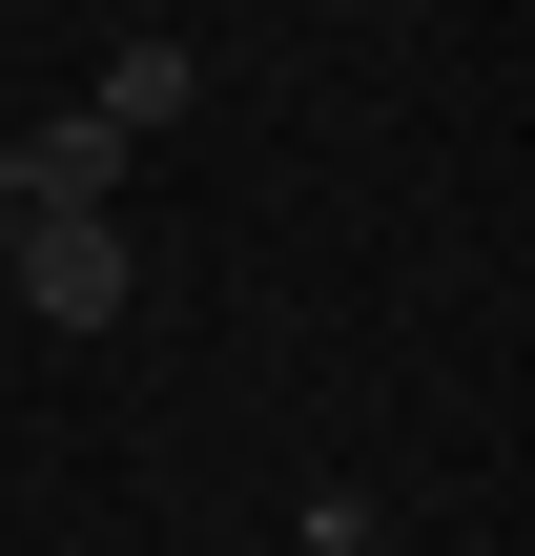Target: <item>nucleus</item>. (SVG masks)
<instances>
[{"label": "nucleus", "mask_w": 535, "mask_h": 556, "mask_svg": "<svg viewBox=\"0 0 535 556\" xmlns=\"http://www.w3.org/2000/svg\"><path fill=\"white\" fill-rule=\"evenodd\" d=\"M0 144H21V206H124V165H144V144L82 124V103H62V124H0Z\"/></svg>", "instance_id": "obj_2"}, {"label": "nucleus", "mask_w": 535, "mask_h": 556, "mask_svg": "<svg viewBox=\"0 0 535 556\" xmlns=\"http://www.w3.org/2000/svg\"><path fill=\"white\" fill-rule=\"evenodd\" d=\"M186 83H206L186 41H124V62L82 83V124H124V144H165V124H186Z\"/></svg>", "instance_id": "obj_3"}, {"label": "nucleus", "mask_w": 535, "mask_h": 556, "mask_svg": "<svg viewBox=\"0 0 535 556\" xmlns=\"http://www.w3.org/2000/svg\"><path fill=\"white\" fill-rule=\"evenodd\" d=\"M124 289H144L124 206H21V309L41 330H124Z\"/></svg>", "instance_id": "obj_1"}, {"label": "nucleus", "mask_w": 535, "mask_h": 556, "mask_svg": "<svg viewBox=\"0 0 535 556\" xmlns=\"http://www.w3.org/2000/svg\"><path fill=\"white\" fill-rule=\"evenodd\" d=\"M289 556H392V516H371V495H309V536Z\"/></svg>", "instance_id": "obj_4"}, {"label": "nucleus", "mask_w": 535, "mask_h": 556, "mask_svg": "<svg viewBox=\"0 0 535 556\" xmlns=\"http://www.w3.org/2000/svg\"><path fill=\"white\" fill-rule=\"evenodd\" d=\"M0 227H21V144H0Z\"/></svg>", "instance_id": "obj_5"}]
</instances>
